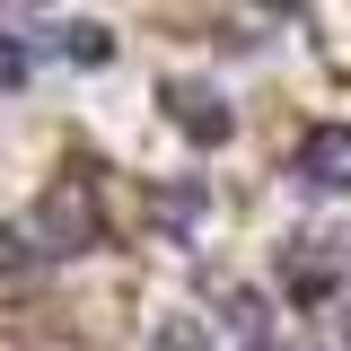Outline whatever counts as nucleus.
Listing matches in <instances>:
<instances>
[{
	"label": "nucleus",
	"instance_id": "1",
	"mask_svg": "<svg viewBox=\"0 0 351 351\" xmlns=\"http://www.w3.org/2000/svg\"><path fill=\"white\" fill-rule=\"evenodd\" d=\"M97 193H88V176H53L44 184V202H36V237H44V255H80V246H97Z\"/></svg>",
	"mask_w": 351,
	"mask_h": 351
},
{
	"label": "nucleus",
	"instance_id": "2",
	"mask_svg": "<svg viewBox=\"0 0 351 351\" xmlns=\"http://www.w3.org/2000/svg\"><path fill=\"white\" fill-rule=\"evenodd\" d=\"M299 176L316 193H351V123H316L299 141Z\"/></svg>",
	"mask_w": 351,
	"mask_h": 351
},
{
	"label": "nucleus",
	"instance_id": "3",
	"mask_svg": "<svg viewBox=\"0 0 351 351\" xmlns=\"http://www.w3.org/2000/svg\"><path fill=\"white\" fill-rule=\"evenodd\" d=\"M158 351H211V325L202 316H158Z\"/></svg>",
	"mask_w": 351,
	"mask_h": 351
}]
</instances>
